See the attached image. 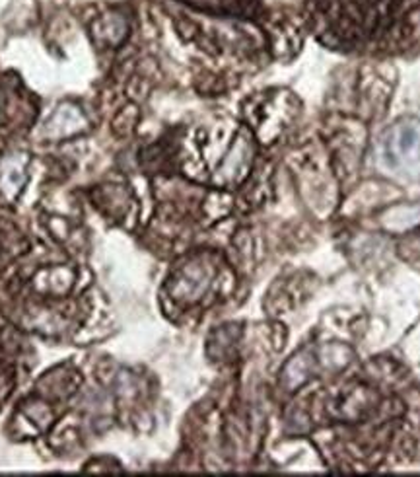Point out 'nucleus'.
I'll list each match as a JSON object with an SVG mask.
<instances>
[{
	"label": "nucleus",
	"mask_w": 420,
	"mask_h": 477,
	"mask_svg": "<svg viewBox=\"0 0 420 477\" xmlns=\"http://www.w3.org/2000/svg\"><path fill=\"white\" fill-rule=\"evenodd\" d=\"M383 166L403 177L420 179V121L401 119L391 125L381 137Z\"/></svg>",
	"instance_id": "obj_1"
}]
</instances>
